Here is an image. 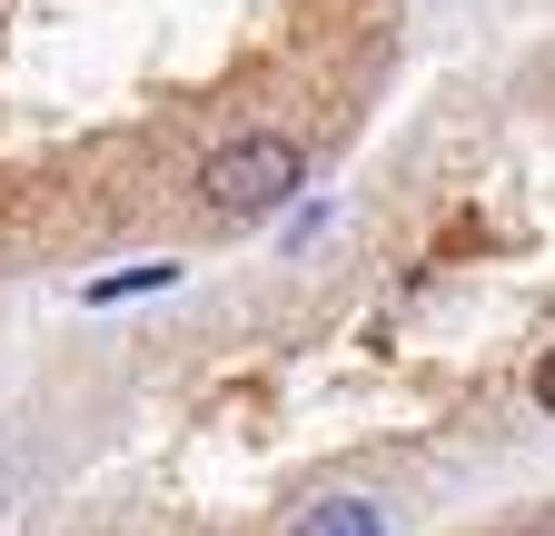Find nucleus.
I'll return each mask as SVG.
<instances>
[{
	"label": "nucleus",
	"instance_id": "f257e3e1",
	"mask_svg": "<svg viewBox=\"0 0 555 536\" xmlns=\"http://www.w3.org/2000/svg\"><path fill=\"white\" fill-rule=\"evenodd\" d=\"M298 179H308V159H298L288 129H248V140H229L219 159L198 169V199L219 219H268V209H288V199H298Z\"/></svg>",
	"mask_w": 555,
	"mask_h": 536
},
{
	"label": "nucleus",
	"instance_id": "f03ea898",
	"mask_svg": "<svg viewBox=\"0 0 555 536\" xmlns=\"http://www.w3.org/2000/svg\"><path fill=\"white\" fill-rule=\"evenodd\" d=\"M288 536H377V507L367 497H318V507H298Z\"/></svg>",
	"mask_w": 555,
	"mask_h": 536
},
{
	"label": "nucleus",
	"instance_id": "7ed1b4c3",
	"mask_svg": "<svg viewBox=\"0 0 555 536\" xmlns=\"http://www.w3.org/2000/svg\"><path fill=\"white\" fill-rule=\"evenodd\" d=\"M179 268L169 258H150V268H119V279H90V308H119V298H150V289H169Z\"/></svg>",
	"mask_w": 555,
	"mask_h": 536
},
{
	"label": "nucleus",
	"instance_id": "20e7f679",
	"mask_svg": "<svg viewBox=\"0 0 555 536\" xmlns=\"http://www.w3.org/2000/svg\"><path fill=\"white\" fill-rule=\"evenodd\" d=\"M535 408H545V418H555V348H545V358H535Z\"/></svg>",
	"mask_w": 555,
	"mask_h": 536
},
{
	"label": "nucleus",
	"instance_id": "39448f33",
	"mask_svg": "<svg viewBox=\"0 0 555 536\" xmlns=\"http://www.w3.org/2000/svg\"><path fill=\"white\" fill-rule=\"evenodd\" d=\"M535 536H555V516H545V526H535Z\"/></svg>",
	"mask_w": 555,
	"mask_h": 536
}]
</instances>
